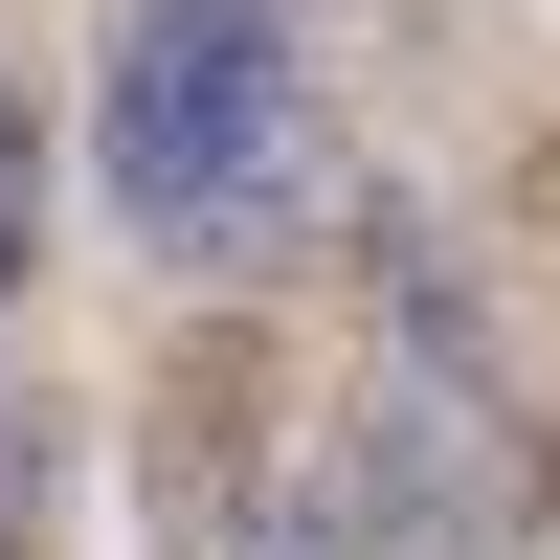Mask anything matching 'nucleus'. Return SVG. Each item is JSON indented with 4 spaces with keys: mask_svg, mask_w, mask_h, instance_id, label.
<instances>
[{
    "mask_svg": "<svg viewBox=\"0 0 560 560\" xmlns=\"http://www.w3.org/2000/svg\"><path fill=\"white\" fill-rule=\"evenodd\" d=\"M90 202L158 269H269L314 202V68L269 0H113L90 68Z\"/></svg>",
    "mask_w": 560,
    "mask_h": 560,
    "instance_id": "nucleus-1",
    "label": "nucleus"
},
{
    "mask_svg": "<svg viewBox=\"0 0 560 560\" xmlns=\"http://www.w3.org/2000/svg\"><path fill=\"white\" fill-rule=\"evenodd\" d=\"M0 560H45V404L0 382Z\"/></svg>",
    "mask_w": 560,
    "mask_h": 560,
    "instance_id": "nucleus-2",
    "label": "nucleus"
}]
</instances>
